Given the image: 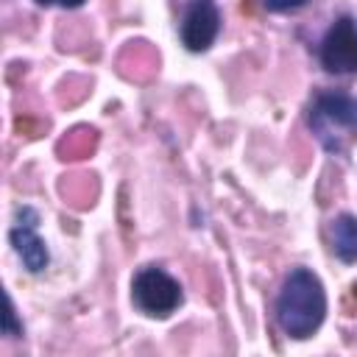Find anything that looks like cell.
<instances>
[{
	"label": "cell",
	"mask_w": 357,
	"mask_h": 357,
	"mask_svg": "<svg viewBox=\"0 0 357 357\" xmlns=\"http://www.w3.org/2000/svg\"><path fill=\"white\" fill-rule=\"evenodd\" d=\"M324 315H326V293L321 279L307 268H296L284 279L282 293L276 298V321L282 332L296 340H304L321 326Z\"/></svg>",
	"instance_id": "1"
},
{
	"label": "cell",
	"mask_w": 357,
	"mask_h": 357,
	"mask_svg": "<svg viewBox=\"0 0 357 357\" xmlns=\"http://www.w3.org/2000/svg\"><path fill=\"white\" fill-rule=\"evenodd\" d=\"M307 123L329 153H346L357 142V98L346 92H324L312 100Z\"/></svg>",
	"instance_id": "2"
},
{
	"label": "cell",
	"mask_w": 357,
	"mask_h": 357,
	"mask_svg": "<svg viewBox=\"0 0 357 357\" xmlns=\"http://www.w3.org/2000/svg\"><path fill=\"white\" fill-rule=\"evenodd\" d=\"M134 304L153 318H167L181 304V284L162 268H142L131 282Z\"/></svg>",
	"instance_id": "3"
},
{
	"label": "cell",
	"mask_w": 357,
	"mask_h": 357,
	"mask_svg": "<svg viewBox=\"0 0 357 357\" xmlns=\"http://www.w3.org/2000/svg\"><path fill=\"white\" fill-rule=\"evenodd\" d=\"M321 64L337 75L357 73V22L351 17L335 20L326 31L321 42Z\"/></svg>",
	"instance_id": "4"
},
{
	"label": "cell",
	"mask_w": 357,
	"mask_h": 357,
	"mask_svg": "<svg viewBox=\"0 0 357 357\" xmlns=\"http://www.w3.org/2000/svg\"><path fill=\"white\" fill-rule=\"evenodd\" d=\"M218 31H220V14H218L215 0H195L187 8L184 22H181V42H184V47L192 50V53H204L215 42Z\"/></svg>",
	"instance_id": "5"
},
{
	"label": "cell",
	"mask_w": 357,
	"mask_h": 357,
	"mask_svg": "<svg viewBox=\"0 0 357 357\" xmlns=\"http://www.w3.org/2000/svg\"><path fill=\"white\" fill-rule=\"evenodd\" d=\"M17 226L11 229V243H14V251L20 254V259L25 262V268L31 271V273H39V271H45V265H47V245H45V240L36 234V212L33 209H20L17 212Z\"/></svg>",
	"instance_id": "6"
},
{
	"label": "cell",
	"mask_w": 357,
	"mask_h": 357,
	"mask_svg": "<svg viewBox=\"0 0 357 357\" xmlns=\"http://www.w3.org/2000/svg\"><path fill=\"white\" fill-rule=\"evenodd\" d=\"M332 248L337 259L357 262V218L354 215H337L332 220Z\"/></svg>",
	"instance_id": "7"
},
{
	"label": "cell",
	"mask_w": 357,
	"mask_h": 357,
	"mask_svg": "<svg viewBox=\"0 0 357 357\" xmlns=\"http://www.w3.org/2000/svg\"><path fill=\"white\" fill-rule=\"evenodd\" d=\"M3 332H6L8 337H17V335H22V324L17 321V310H14V301H11V298H6V315H3Z\"/></svg>",
	"instance_id": "8"
},
{
	"label": "cell",
	"mask_w": 357,
	"mask_h": 357,
	"mask_svg": "<svg viewBox=\"0 0 357 357\" xmlns=\"http://www.w3.org/2000/svg\"><path fill=\"white\" fill-rule=\"evenodd\" d=\"M271 11H290V8H298L304 6V0H262Z\"/></svg>",
	"instance_id": "9"
},
{
	"label": "cell",
	"mask_w": 357,
	"mask_h": 357,
	"mask_svg": "<svg viewBox=\"0 0 357 357\" xmlns=\"http://www.w3.org/2000/svg\"><path fill=\"white\" fill-rule=\"evenodd\" d=\"M39 6H61V8H78L84 6V0H36Z\"/></svg>",
	"instance_id": "10"
}]
</instances>
